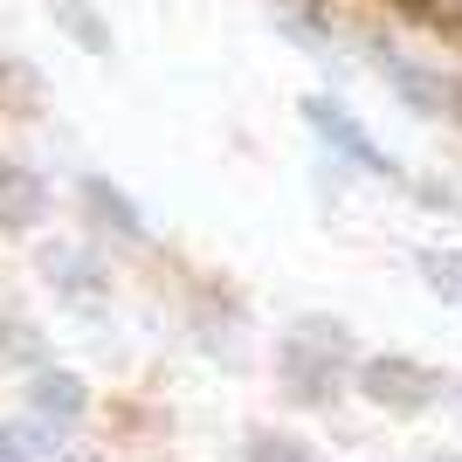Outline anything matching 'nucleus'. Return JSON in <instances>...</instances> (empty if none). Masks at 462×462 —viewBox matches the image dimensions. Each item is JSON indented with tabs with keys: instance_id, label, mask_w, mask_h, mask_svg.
I'll return each instance as SVG.
<instances>
[{
	"instance_id": "nucleus-4",
	"label": "nucleus",
	"mask_w": 462,
	"mask_h": 462,
	"mask_svg": "<svg viewBox=\"0 0 462 462\" xmlns=\"http://www.w3.org/2000/svg\"><path fill=\"white\" fill-rule=\"evenodd\" d=\"M83 208L97 214V228L125 235V242H145V214H138V200L125 187H111L104 173H83Z\"/></svg>"
},
{
	"instance_id": "nucleus-3",
	"label": "nucleus",
	"mask_w": 462,
	"mask_h": 462,
	"mask_svg": "<svg viewBox=\"0 0 462 462\" xmlns=\"http://www.w3.org/2000/svg\"><path fill=\"white\" fill-rule=\"evenodd\" d=\"M380 77L401 90L407 111H421V117H462V90L448 77H435V69H421V62H407V56L386 49V56H380Z\"/></svg>"
},
{
	"instance_id": "nucleus-6",
	"label": "nucleus",
	"mask_w": 462,
	"mask_h": 462,
	"mask_svg": "<svg viewBox=\"0 0 462 462\" xmlns=\"http://www.w3.org/2000/svg\"><path fill=\"white\" fill-rule=\"evenodd\" d=\"M42 270H49V290L69 297V304H97V297H104V276H97V263L83 249H49Z\"/></svg>"
},
{
	"instance_id": "nucleus-7",
	"label": "nucleus",
	"mask_w": 462,
	"mask_h": 462,
	"mask_svg": "<svg viewBox=\"0 0 462 462\" xmlns=\"http://www.w3.org/2000/svg\"><path fill=\"white\" fill-rule=\"evenodd\" d=\"M83 407H90V393H83L77 373H42V380H35V414H42V421H62V428H69Z\"/></svg>"
},
{
	"instance_id": "nucleus-1",
	"label": "nucleus",
	"mask_w": 462,
	"mask_h": 462,
	"mask_svg": "<svg viewBox=\"0 0 462 462\" xmlns=\"http://www.w3.org/2000/svg\"><path fill=\"white\" fill-rule=\"evenodd\" d=\"M304 125L325 138L338 159H352L359 173H373V180H393V173H401V166H393V152H380V145H373V138L359 132V125H352V117L338 111L331 97H304Z\"/></svg>"
},
{
	"instance_id": "nucleus-9",
	"label": "nucleus",
	"mask_w": 462,
	"mask_h": 462,
	"mask_svg": "<svg viewBox=\"0 0 462 462\" xmlns=\"http://www.w3.org/2000/svg\"><path fill=\"white\" fill-rule=\"evenodd\" d=\"M428 283L456 297V290H462V263H448V255H428Z\"/></svg>"
},
{
	"instance_id": "nucleus-2",
	"label": "nucleus",
	"mask_w": 462,
	"mask_h": 462,
	"mask_svg": "<svg viewBox=\"0 0 462 462\" xmlns=\"http://www.w3.org/2000/svg\"><path fill=\"white\" fill-rule=\"evenodd\" d=\"M359 380H366V401L393 407V414H421V407H435V386H442L428 366H414V359H373Z\"/></svg>"
},
{
	"instance_id": "nucleus-5",
	"label": "nucleus",
	"mask_w": 462,
	"mask_h": 462,
	"mask_svg": "<svg viewBox=\"0 0 462 462\" xmlns=\"http://www.w3.org/2000/svg\"><path fill=\"white\" fill-rule=\"evenodd\" d=\"M42 208H49V187H42V173H28V166H0V228H35Z\"/></svg>"
},
{
	"instance_id": "nucleus-10",
	"label": "nucleus",
	"mask_w": 462,
	"mask_h": 462,
	"mask_svg": "<svg viewBox=\"0 0 462 462\" xmlns=\"http://www.w3.org/2000/svg\"><path fill=\"white\" fill-rule=\"evenodd\" d=\"M56 462H90V456H56Z\"/></svg>"
},
{
	"instance_id": "nucleus-8",
	"label": "nucleus",
	"mask_w": 462,
	"mask_h": 462,
	"mask_svg": "<svg viewBox=\"0 0 462 462\" xmlns=\"http://www.w3.org/2000/svg\"><path fill=\"white\" fill-rule=\"evenodd\" d=\"M249 462H318L297 435H270V428H255L249 435Z\"/></svg>"
}]
</instances>
